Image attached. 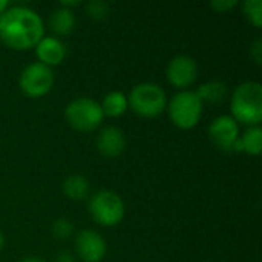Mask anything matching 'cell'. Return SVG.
Instances as JSON below:
<instances>
[{
  "label": "cell",
  "mask_w": 262,
  "mask_h": 262,
  "mask_svg": "<svg viewBox=\"0 0 262 262\" xmlns=\"http://www.w3.org/2000/svg\"><path fill=\"white\" fill-rule=\"evenodd\" d=\"M84 8H86V14L95 20H103L111 12V8H109L107 2H104V0H91L84 5Z\"/></svg>",
  "instance_id": "ffe728a7"
},
{
  "label": "cell",
  "mask_w": 262,
  "mask_h": 262,
  "mask_svg": "<svg viewBox=\"0 0 262 262\" xmlns=\"http://www.w3.org/2000/svg\"><path fill=\"white\" fill-rule=\"evenodd\" d=\"M34 49H35V55H37L38 61L48 68L58 66L66 57V48H64L63 41L54 35L43 37L35 45Z\"/></svg>",
  "instance_id": "7c38bea8"
},
{
  "label": "cell",
  "mask_w": 262,
  "mask_h": 262,
  "mask_svg": "<svg viewBox=\"0 0 262 262\" xmlns=\"http://www.w3.org/2000/svg\"><path fill=\"white\" fill-rule=\"evenodd\" d=\"M8 8H9V3H8V0H0V14H2V12H5Z\"/></svg>",
  "instance_id": "484cf974"
},
{
  "label": "cell",
  "mask_w": 262,
  "mask_h": 262,
  "mask_svg": "<svg viewBox=\"0 0 262 262\" xmlns=\"http://www.w3.org/2000/svg\"><path fill=\"white\" fill-rule=\"evenodd\" d=\"M103 115L111 118H118L126 114L127 111V95L121 91H111L104 95L103 101L100 103Z\"/></svg>",
  "instance_id": "e0dca14e"
},
{
  "label": "cell",
  "mask_w": 262,
  "mask_h": 262,
  "mask_svg": "<svg viewBox=\"0 0 262 262\" xmlns=\"http://www.w3.org/2000/svg\"><path fill=\"white\" fill-rule=\"evenodd\" d=\"M92 220L103 227H114L124 218L126 207L121 196L114 190H98L89 198L88 204Z\"/></svg>",
  "instance_id": "5b68a950"
},
{
  "label": "cell",
  "mask_w": 262,
  "mask_h": 262,
  "mask_svg": "<svg viewBox=\"0 0 262 262\" xmlns=\"http://www.w3.org/2000/svg\"><path fill=\"white\" fill-rule=\"evenodd\" d=\"M64 118L72 129L92 132L103 123L104 115L98 101L89 97H78L66 106Z\"/></svg>",
  "instance_id": "8992f818"
},
{
  "label": "cell",
  "mask_w": 262,
  "mask_h": 262,
  "mask_svg": "<svg viewBox=\"0 0 262 262\" xmlns=\"http://www.w3.org/2000/svg\"><path fill=\"white\" fill-rule=\"evenodd\" d=\"M75 23H77V18H75L74 9L58 6L49 15V28L52 29L55 35H60V37L69 35L74 31Z\"/></svg>",
  "instance_id": "4fadbf2b"
},
{
  "label": "cell",
  "mask_w": 262,
  "mask_h": 262,
  "mask_svg": "<svg viewBox=\"0 0 262 262\" xmlns=\"http://www.w3.org/2000/svg\"><path fill=\"white\" fill-rule=\"evenodd\" d=\"M166 77L173 88L186 91L198 78V63L193 57L187 54H178L172 57L167 63Z\"/></svg>",
  "instance_id": "ba28073f"
},
{
  "label": "cell",
  "mask_w": 262,
  "mask_h": 262,
  "mask_svg": "<svg viewBox=\"0 0 262 262\" xmlns=\"http://www.w3.org/2000/svg\"><path fill=\"white\" fill-rule=\"evenodd\" d=\"M63 195L71 201H84L89 198L91 184L83 175H69L61 184Z\"/></svg>",
  "instance_id": "2e32d148"
},
{
  "label": "cell",
  "mask_w": 262,
  "mask_h": 262,
  "mask_svg": "<svg viewBox=\"0 0 262 262\" xmlns=\"http://www.w3.org/2000/svg\"><path fill=\"white\" fill-rule=\"evenodd\" d=\"M233 152H243L250 157H258L262 152L261 126H252L243 135H239Z\"/></svg>",
  "instance_id": "5bb4252c"
},
{
  "label": "cell",
  "mask_w": 262,
  "mask_h": 262,
  "mask_svg": "<svg viewBox=\"0 0 262 262\" xmlns=\"http://www.w3.org/2000/svg\"><path fill=\"white\" fill-rule=\"evenodd\" d=\"M55 262H77V256L71 250L63 249L55 255Z\"/></svg>",
  "instance_id": "603a6c76"
},
{
  "label": "cell",
  "mask_w": 262,
  "mask_h": 262,
  "mask_svg": "<svg viewBox=\"0 0 262 262\" xmlns=\"http://www.w3.org/2000/svg\"><path fill=\"white\" fill-rule=\"evenodd\" d=\"M107 253L106 239L92 229H83L75 236V256L83 262H101Z\"/></svg>",
  "instance_id": "9c48e42d"
},
{
  "label": "cell",
  "mask_w": 262,
  "mask_h": 262,
  "mask_svg": "<svg viewBox=\"0 0 262 262\" xmlns=\"http://www.w3.org/2000/svg\"><path fill=\"white\" fill-rule=\"evenodd\" d=\"M207 135L220 150L232 152L239 138V124L230 115H220L209 124Z\"/></svg>",
  "instance_id": "30bf717a"
},
{
  "label": "cell",
  "mask_w": 262,
  "mask_h": 262,
  "mask_svg": "<svg viewBox=\"0 0 262 262\" xmlns=\"http://www.w3.org/2000/svg\"><path fill=\"white\" fill-rule=\"evenodd\" d=\"M80 5V0H64V2H61L60 3V6H63V8H68V9H72V8H75V6H78Z\"/></svg>",
  "instance_id": "cb8c5ba5"
},
{
  "label": "cell",
  "mask_w": 262,
  "mask_h": 262,
  "mask_svg": "<svg viewBox=\"0 0 262 262\" xmlns=\"http://www.w3.org/2000/svg\"><path fill=\"white\" fill-rule=\"evenodd\" d=\"M55 83V75L52 72V68H48L41 64L40 61L29 63L23 68L18 86L21 92L29 98H40L51 92Z\"/></svg>",
  "instance_id": "52a82bcc"
},
{
  "label": "cell",
  "mask_w": 262,
  "mask_h": 262,
  "mask_svg": "<svg viewBox=\"0 0 262 262\" xmlns=\"http://www.w3.org/2000/svg\"><path fill=\"white\" fill-rule=\"evenodd\" d=\"M195 94L198 95V98L201 100V103H207V104H221L227 95H229V89L227 84L220 81V80H210L203 83L201 86H198V89L195 91Z\"/></svg>",
  "instance_id": "9a60e30c"
},
{
  "label": "cell",
  "mask_w": 262,
  "mask_h": 262,
  "mask_svg": "<svg viewBox=\"0 0 262 262\" xmlns=\"http://www.w3.org/2000/svg\"><path fill=\"white\" fill-rule=\"evenodd\" d=\"M45 37L41 17L31 8L11 6L0 14V40L11 49L26 51Z\"/></svg>",
  "instance_id": "6da1fadb"
},
{
  "label": "cell",
  "mask_w": 262,
  "mask_h": 262,
  "mask_svg": "<svg viewBox=\"0 0 262 262\" xmlns=\"http://www.w3.org/2000/svg\"><path fill=\"white\" fill-rule=\"evenodd\" d=\"M127 106L138 117L155 118L166 111L167 95L158 83L143 81L132 88L127 97Z\"/></svg>",
  "instance_id": "3957f363"
},
{
  "label": "cell",
  "mask_w": 262,
  "mask_h": 262,
  "mask_svg": "<svg viewBox=\"0 0 262 262\" xmlns=\"http://www.w3.org/2000/svg\"><path fill=\"white\" fill-rule=\"evenodd\" d=\"M250 58L256 63V64H261L262 63V40L261 38H256L252 45H250Z\"/></svg>",
  "instance_id": "7402d4cb"
},
{
  "label": "cell",
  "mask_w": 262,
  "mask_h": 262,
  "mask_svg": "<svg viewBox=\"0 0 262 262\" xmlns=\"http://www.w3.org/2000/svg\"><path fill=\"white\" fill-rule=\"evenodd\" d=\"M20 262H46L43 258H38V256H28V258H23Z\"/></svg>",
  "instance_id": "d4e9b609"
},
{
  "label": "cell",
  "mask_w": 262,
  "mask_h": 262,
  "mask_svg": "<svg viewBox=\"0 0 262 262\" xmlns=\"http://www.w3.org/2000/svg\"><path fill=\"white\" fill-rule=\"evenodd\" d=\"M243 12L246 18L255 26H262V0H246L243 3Z\"/></svg>",
  "instance_id": "d6986e66"
},
{
  "label": "cell",
  "mask_w": 262,
  "mask_h": 262,
  "mask_svg": "<svg viewBox=\"0 0 262 262\" xmlns=\"http://www.w3.org/2000/svg\"><path fill=\"white\" fill-rule=\"evenodd\" d=\"M166 109L173 126L181 130H190L201 121L204 104L201 103L195 91L186 89L177 92L167 101Z\"/></svg>",
  "instance_id": "277c9868"
},
{
  "label": "cell",
  "mask_w": 262,
  "mask_h": 262,
  "mask_svg": "<svg viewBox=\"0 0 262 262\" xmlns=\"http://www.w3.org/2000/svg\"><path fill=\"white\" fill-rule=\"evenodd\" d=\"M74 224L69 218H64V216H60V218H55L51 224V233L55 239H68L74 235Z\"/></svg>",
  "instance_id": "ac0fdd59"
},
{
  "label": "cell",
  "mask_w": 262,
  "mask_h": 262,
  "mask_svg": "<svg viewBox=\"0 0 262 262\" xmlns=\"http://www.w3.org/2000/svg\"><path fill=\"white\" fill-rule=\"evenodd\" d=\"M97 149L106 158H117L126 149L124 132L118 126H104L97 135Z\"/></svg>",
  "instance_id": "8fae6325"
},
{
  "label": "cell",
  "mask_w": 262,
  "mask_h": 262,
  "mask_svg": "<svg viewBox=\"0 0 262 262\" xmlns=\"http://www.w3.org/2000/svg\"><path fill=\"white\" fill-rule=\"evenodd\" d=\"M238 6V0H213L210 2V8L216 11L218 14H226L230 12Z\"/></svg>",
  "instance_id": "44dd1931"
},
{
  "label": "cell",
  "mask_w": 262,
  "mask_h": 262,
  "mask_svg": "<svg viewBox=\"0 0 262 262\" xmlns=\"http://www.w3.org/2000/svg\"><path fill=\"white\" fill-rule=\"evenodd\" d=\"M3 246H5V236H3V233L0 232V252H2V249H3Z\"/></svg>",
  "instance_id": "4316f807"
},
{
  "label": "cell",
  "mask_w": 262,
  "mask_h": 262,
  "mask_svg": "<svg viewBox=\"0 0 262 262\" xmlns=\"http://www.w3.org/2000/svg\"><path fill=\"white\" fill-rule=\"evenodd\" d=\"M230 112L236 123L259 126L262 121V86L259 81L247 80L238 84L230 97Z\"/></svg>",
  "instance_id": "7a4b0ae2"
}]
</instances>
